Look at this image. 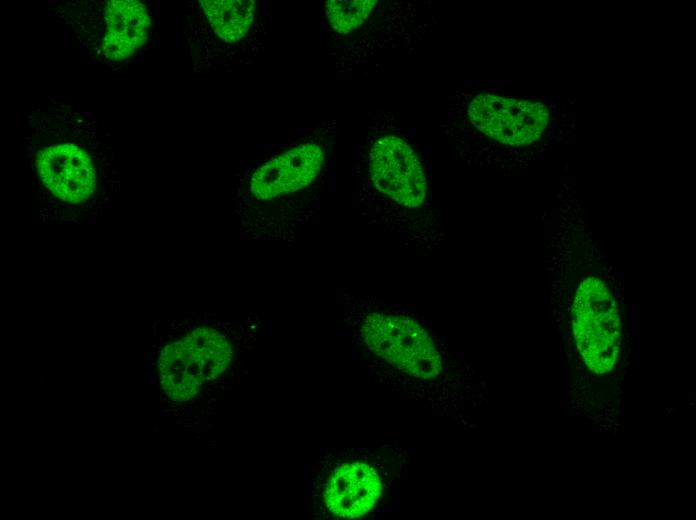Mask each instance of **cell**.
<instances>
[{
    "instance_id": "obj_6",
    "label": "cell",
    "mask_w": 696,
    "mask_h": 520,
    "mask_svg": "<svg viewBox=\"0 0 696 520\" xmlns=\"http://www.w3.org/2000/svg\"><path fill=\"white\" fill-rule=\"evenodd\" d=\"M539 103L515 100L491 94H480L470 103L469 117L473 125L496 141L507 145L535 142L547 123L540 115Z\"/></svg>"
},
{
    "instance_id": "obj_8",
    "label": "cell",
    "mask_w": 696,
    "mask_h": 520,
    "mask_svg": "<svg viewBox=\"0 0 696 520\" xmlns=\"http://www.w3.org/2000/svg\"><path fill=\"white\" fill-rule=\"evenodd\" d=\"M383 481L372 465L355 461L338 466L329 477L323 498L327 509L340 518L367 514L383 493Z\"/></svg>"
},
{
    "instance_id": "obj_1",
    "label": "cell",
    "mask_w": 696,
    "mask_h": 520,
    "mask_svg": "<svg viewBox=\"0 0 696 520\" xmlns=\"http://www.w3.org/2000/svg\"><path fill=\"white\" fill-rule=\"evenodd\" d=\"M360 332L369 351L403 375L430 383L448 371L440 340L401 311L367 315Z\"/></svg>"
},
{
    "instance_id": "obj_7",
    "label": "cell",
    "mask_w": 696,
    "mask_h": 520,
    "mask_svg": "<svg viewBox=\"0 0 696 520\" xmlns=\"http://www.w3.org/2000/svg\"><path fill=\"white\" fill-rule=\"evenodd\" d=\"M323 161L324 153L318 144L292 148L254 172L250 191L257 199L269 200L300 190L318 175Z\"/></svg>"
},
{
    "instance_id": "obj_10",
    "label": "cell",
    "mask_w": 696,
    "mask_h": 520,
    "mask_svg": "<svg viewBox=\"0 0 696 520\" xmlns=\"http://www.w3.org/2000/svg\"><path fill=\"white\" fill-rule=\"evenodd\" d=\"M214 32L225 42L232 43L247 35L254 20L252 0H200Z\"/></svg>"
},
{
    "instance_id": "obj_2",
    "label": "cell",
    "mask_w": 696,
    "mask_h": 520,
    "mask_svg": "<svg viewBox=\"0 0 696 520\" xmlns=\"http://www.w3.org/2000/svg\"><path fill=\"white\" fill-rule=\"evenodd\" d=\"M231 359L232 348L224 334L211 327H198L160 351L159 381L168 398L185 402L206 382L221 375Z\"/></svg>"
},
{
    "instance_id": "obj_3",
    "label": "cell",
    "mask_w": 696,
    "mask_h": 520,
    "mask_svg": "<svg viewBox=\"0 0 696 520\" xmlns=\"http://www.w3.org/2000/svg\"><path fill=\"white\" fill-rule=\"evenodd\" d=\"M572 323L577 349L589 370L610 371L620 348V319L615 301L599 279L591 276L580 283Z\"/></svg>"
},
{
    "instance_id": "obj_5",
    "label": "cell",
    "mask_w": 696,
    "mask_h": 520,
    "mask_svg": "<svg viewBox=\"0 0 696 520\" xmlns=\"http://www.w3.org/2000/svg\"><path fill=\"white\" fill-rule=\"evenodd\" d=\"M35 169L41 185L64 203L84 204L96 193L98 174L94 162L75 144H57L40 150Z\"/></svg>"
},
{
    "instance_id": "obj_4",
    "label": "cell",
    "mask_w": 696,
    "mask_h": 520,
    "mask_svg": "<svg viewBox=\"0 0 696 520\" xmlns=\"http://www.w3.org/2000/svg\"><path fill=\"white\" fill-rule=\"evenodd\" d=\"M369 171L376 189L397 204L415 209L427 197V180L415 151L400 137L378 139L369 154Z\"/></svg>"
},
{
    "instance_id": "obj_11",
    "label": "cell",
    "mask_w": 696,
    "mask_h": 520,
    "mask_svg": "<svg viewBox=\"0 0 696 520\" xmlns=\"http://www.w3.org/2000/svg\"><path fill=\"white\" fill-rule=\"evenodd\" d=\"M376 0H330L326 17L332 28L346 34L359 27L370 15Z\"/></svg>"
},
{
    "instance_id": "obj_9",
    "label": "cell",
    "mask_w": 696,
    "mask_h": 520,
    "mask_svg": "<svg viewBox=\"0 0 696 520\" xmlns=\"http://www.w3.org/2000/svg\"><path fill=\"white\" fill-rule=\"evenodd\" d=\"M106 30L103 51L107 58L122 61L145 43L150 27L146 6L135 0H112L104 10Z\"/></svg>"
}]
</instances>
